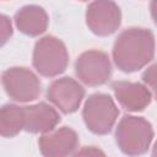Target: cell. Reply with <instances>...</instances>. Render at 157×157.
<instances>
[{"mask_svg":"<svg viewBox=\"0 0 157 157\" xmlns=\"http://www.w3.org/2000/svg\"><path fill=\"white\" fill-rule=\"evenodd\" d=\"M153 34L144 28H130L121 32L113 48L114 61L125 72H132L145 66L153 58Z\"/></svg>","mask_w":157,"mask_h":157,"instance_id":"1","label":"cell"},{"mask_svg":"<svg viewBox=\"0 0 157 157\" xmlns=\"http://www.w3.org/2000/svg\"><path fill=\"white\" fill-rule=\"evenodd\" d=\"M117 142L128 155H140L147 151L153 137L151 124L140 117H124L115 132Z\"/></svg>","mask_w":157,"mask_h":157,"instance_id":"2","label":"cell"},{"mask_svg":"<svg viewBox=\"0 0 157 157\" xmlns=\"http://www.w3.org/2000/svg\"><path fill=\"white\" fill-rule=\"evenodd\" d=\"M67 50L61 40L47 36L37 42L33 52V65L44 76H55L66 69Z\"/></svg>","mask_w":157,"mask_h":157,"instance_id":"3","label":"cell"},{"mask_svg":"<svg viewBox=\"0 0 157 157\" xmlns=\"http://www.w3.org/2000/svg\"><path fill=\"white\" fill-rule=\"evenodd\" d=\"M119 110L113 99L104 93L92 94L83 108V119L87 128L94 134H108L117 118Z\"/></svg>","mask_w":157,"mask_h":157,"instance_id":"4","label":"cell"},{"mask_svg":"<svg viewBox=\"0 0 157 157\" xmlns=\"http://www.w3.org/2000/svg\"><path fill=\"white\" fill-rule=\"evenodd\" d=\"M78 78L90 85L98 86L108 81L112 74V65L108 55L101 50H88L80 55L75 65Z\"/></svg>","mask_w":157,"mask_h":157,"instance_id":"5","label":"cell"},{"mask_svg":"<svg viewBox=\"0 0 157 157\" xmlns=\"http://www.w3.org/2000/svg\"><path fill=\"white\" fill-rule=\"evenodd\" d=\"M2 85L7 94L20 102L36 99L40 93L38 77L25 67H12L4 72Z\"/></svg>","mask_w":157,"mask_h":157,"instance_id":"6","label":"cell"},{"mask_svg":"<svg viewBox=\"0 0 157 157\" xmlns=\"http://www.w3.org/2000/svg\"><path fill=\"white\" fill-rule=\"evenodd\" d=\"M120 10L113 0H94L87 7V25L98 36L114 33L120 26Z\"/></svg>","mask_w":157,"mask_h":157,"instance_id":"7","label":"cell"},{"mask_svg":"<svg viewBox=\"0 0 157 157\" xmlns=\"http://www.w3.org/2000/svg\"><path fill=\"white\" fill-rule=\"evenodd\" d=\"M48 99L63 113H72L80 107L85 91L78 82L70 77L55 80L48 88Z\"/></svg>","mask_w":157,"mask_h":157,"instance_id":"8","label":"cell"},{"mask_svg":"<svg viewBox=\"0 0 157 157\" xmlns=\"http://www.w3.org/2000/svg\"><path fill=\"white\" fill-rule=\"evenodd\" d=\"M77 134L70 128H61L39 139V147L43 155L61 157L70 155L77 147Z\"/></svg>","mask_w":157,"mask_h":157,"instance_id":"9","label":"cell"},{"mask_svg":"<svg viewBox=\"0 0 157 157\" xmlns=\"http://www.w3.org/2000/svg\"><path fill=\"white\" fill-rule=\"evenodd\" d=\"M112 88L119 103L128 110H142L151 102L150 91L140 83L115 81L112 83Z\"/></svg>","mask_w":157,"mask_h":157,"instance_id":"10","label":"cell"},{"mask_svg":"<svg viewBox=\"0 0 157 157\" xmlns=\"http://www.w3.org/2000/svg\"><path fill=\"white\" fill-rule=\"evenodd\" d=\"M25 124L23 128L29 132H48L52 131L60 120L58 112L45 104L38 103L29 107H23Z\"/></svg>","mask_w":157,"mask_h":157,"instance_id":"11","label":"cell"},{"mask_svg":"<svg viewBox=\"0 0 157 157\" xmlns=\"http://www.w3.org/2000/svg\"><path fill=\"white\" fill-rule=\"evenodd\" d=\"M18 29L28 36H38L47 29L48 16L45 11L36 5L22 7L15 17Z\"/></svg>","mask_w":157,"mask_h":157,"instance_id":"12","label":"cell"},{"mask_svg":"<svg viewBox=\"0 0 157 157\" xmlns=\"http://www.w3.org/2000/svg\"><path fill=\"white\" fill-rule=\"evenodd\" d=\"M23 107L6 104L0 108V135L11 137L23 129Z\"/></svg>","mask_w":157,"mask_h":157,"instance_id":"13","label":"cell"},{"mask_svg":"<svg viewBox=\"0 0 157 157\" xmlns=\"http://www.w3.org/2000/svg\"><path fill=\"white\" fill-rule=\"evenodd\" d=\"M12 34L11 21L7 16L0 15V47H2Z\"/></svg>","mask_w":157,"mask_h":157,"instance_id":"14","label":"cell"},{"mask_svg":"<svg viewBox=\"0 0 157 157\" xmlns=\"http://www.w3.org/2000/svg\"><path fill=\"white\" fill-rule=\"evenodd\" d=\"M155 65L153 66H151L145 74H144V81L147 83V85H150L151 86V88L152 90H155Z\"/></svg>","mask_w":157,"mask_h":157,"instance_id":"15","label":"cell"},{"mask_svg":"<svg viewBox=\"0 0 157 157\" xmlns=\"http://www.w3.org/2000/svg\"><path fill=\"white\" fill-rule=\"evenodd\" d=\"M77 156L80 155H93V156H97V155H103V152L102 151H99V150H96L94 147H90V148H83L82 151H78L77 153H76Z\"/></svg>","mask_w":157,"mask_h":157,"instance_id":"16","label":"cell"}]
</instances>
